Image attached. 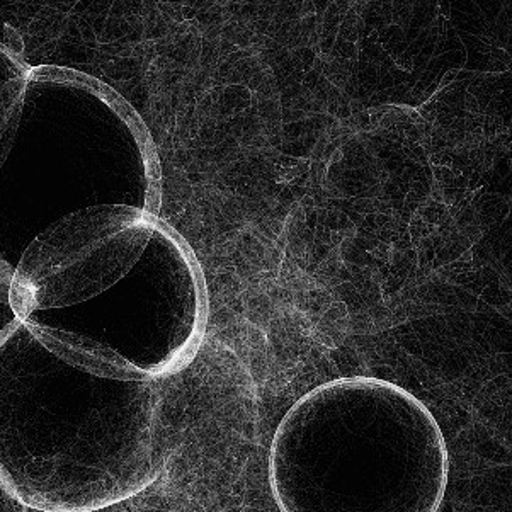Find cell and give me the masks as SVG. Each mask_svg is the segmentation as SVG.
<instances>
[{
    "mask_svg": "<svg viewBox=\"0 0 512 512\" xmlns=\"http://www.w3.org/2000/svg\"><path fill=\"white\" fill-rule=\"evenodd\" d=\"M165 465L155 382L82 375L21 320L0 336V487L28 511H104L152 487Z\"/></svg>",
    "mask_w": 512,
    "mask_h": 512,
    "instance_id": "cell-1",
    "label": "cell"
},
{
    "mask_svg": "<svg viewBox=\"0 0 512 512\" xmlns=\"http://www.w3.org/2000/svg\"><path fill=\"white\" fill-rule=\"evenodd\" d=\"M268 473L279 512H438L450 451L416 395L356 376L291 405L274 431Z\"/></svg>",
    "mask_w": 512,
    "mask_h": 512,
    "instance_id": "cell-2",
    "label": "cell"
},
{
    "mask_svg": "<svg viewBox=\"0 0 512 512\" xmlns=\"http://www.w3.org/2000/svg\"><path fill=\"white\" fill-rule=\"evenodd\" d=\"M18 135L0 169V256L16 268L24 249L70 213L101 205L96 167L103 128L125 101L77 70L33 67Z\"/></svg>",
    "mask_w": 512,
    "mask_h": 512,
    "instance_id": "cell-3",
    "label": "cell"
},
{
    "mask_svg": "<svg viewBox=\"0 0 512 512\" xmlns=\"http://www.w3.org/2000/svg\"><path fill=\"white\" fill-rule=\"evenodd\" d=\"M157 225L152 213L133 205L89 206L60 218L16 264V317L75 307L111 290L137 266Z\"/></svg>",
    "mask_w": 512,
    "mask_h": 512,
    "instance_id": "cell-4",
    "label": "cell"
},
{
    "mask_svg": "<svg viewBox=\"0 0 512 512\" xmlns=\"http://www.w3.org/2000/svg\"><path fill=\"white\" fill-rule=\"evenodd\" d=\"M26 319L104 342L135 366L145 382L186 368L203 337L196 296L143 295L133 269L118 285L89 302L31 313Z\"/></svg>",
    "mask_w": 512,
    "mask_h": 512,
    "instance_id": "cell-5",
    "label": "cell"
},
{
    "mask_svg": "<svg viewBox=\"0 0 512 512\" xmlns=\"http://www.w3.org/2000/svg\"><path fill=\"white\" fill-rule=\"evenodd\" d=\"M21 322L53 358L82 375L109 382L147 383L135 366L104 342L38 320L24 319Z\"/></svg>",
    "mask_w": 512,
    "mask_h": 512,
    "instance_id": "cell-6",
    "label": "cell"
},
{
    "mask_svg": "<svg viewBox=\"0 0 512 512\" xmlns=\"http://www.w3.org/2000/svg\"><path fill=\"white\" fill-rule=\"evenodd\" d=\"M31 70L23 58L0 43V169L18 135Z\"/></svg>",
    "mask_w": 512,
    "mask_h": 512,
    "instance_id": "cell-7",
    "label": "cell"
},
{
    "mask_svg": "<svg viewBox=\"0 0 512 512\" xmlns=\"http://www.w3.org/2000/svg\"><path fill=\"white\" fill-rule=\"evenodd\" d=\"M14 266L0 256V303L11 305L12 279H14Z\"/></svg>",
    "mask_w": 512,
    "mask_h": 512,
    "instance_id": "cell-8",
    "label": "cell"
},
{
    "mask_svg": "<svg viewBox=\"0 0 512 512\" xmlns=\"http://www.w3.org/2000/svg\"><path fill=\"white\" fill-rule=\"evenodd\" d=\"M0 512H28V509L0 487Z\"/></svg>",
    "mask_w": 512,
    "mask_h": 512,
    "instance_id": "cell-9",
    "label": "cell"
},
{
    "mask_svg": "<svg viewBox=\"0 0 512 512\" xmlns=\"http://www.w3.org/2000/svg\"><path fill=\"white\" fill-rule=\"evenodd\" d=\"M18 320L16 313H14L9 303H0V336H2L11 325L16 324Z\"/></svg>",
    "mask_w": 512,
    "mask_h": 512,
    "instance_id": "cell-10",
    "label": "cell"
}]
</instances>
